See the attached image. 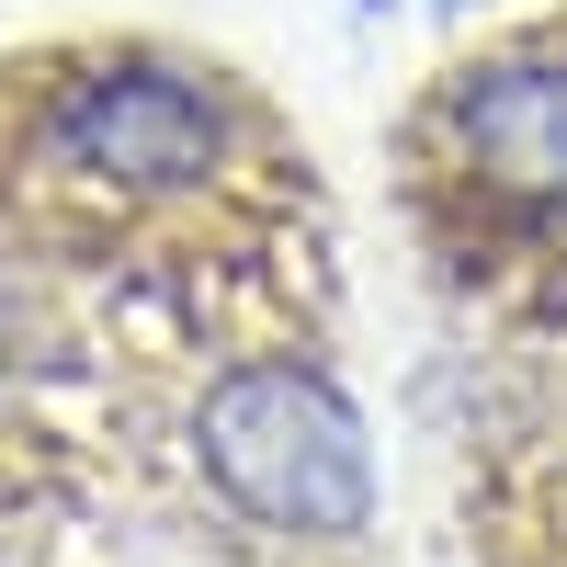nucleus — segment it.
<instances>
[{"instance_id": "nucleus-1", "label": "nucleus", "mask_w": 567, "mask_h": 567, "mask_svg": "<svg viewBox=\"0 0 567 567\" xmlns=\"http://www.w3.org/2000/svg\"><path fill=\"white\" fill-rule=\"evenodd\" d=\"M284 159V114L239 69L148 34H91L0 69V171L114 216H194Z\"/></svg>"}, {"instance_id": "nucleus-2", "label": "nucleus", "mask_w": 567, "mask_h": 567, "mask_svg": "<svg viewBox=\"0 0 567 567\" xmlns=\"http://www.w3.org/2000/svg\"><path fill=\"white\" fill-rule=\"evenodd\" d=\"M182 454L216 488V511L284 545H363L374 534V443L318 341L216 352L182 386Z\"/></svg>"}, {"instance_id": "nucleus-3", "label": "nucleus", "mask_w": 567, "mask_h": 567, "mask_svg": "<svg viewBox=\"0 0 567 567\" xmlns=\"http://www.w3.org/2000/svg\"><path fill=\"white\" fill-rule=\"evenodd\" d=\"M443 12H499V0H443Z\"/></svg>"}, {"instance_id": "nucleus-4", "label": "nucleus", "mask_w": 567, "mask_h": 567, "mask_svg": "<svg viewBox=\"0 0 567 567\" xmlns=\"http://www.w3.org/2000/svg\"><path fill=\"white\" fill-rule=\"evenodd\" d=\"M363 12H398V0H363Z\"/></svg>"}]
</instances>
